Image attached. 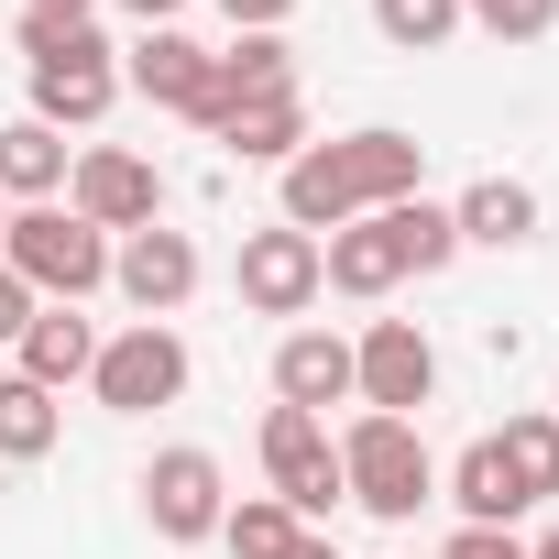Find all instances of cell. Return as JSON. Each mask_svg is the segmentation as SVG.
Wrapping results in <instances>:
<instances>
[{"mask_svg": "<svg viewBox=\"0 0 559 559\" xmlns=\"http://www.w3.org/2000/svg\"><path fill=\"white\" fill-rule=\"evenodd\" d=\"M286 187V230H352V219H373V209H395V198H428V143L417 132H395V121H373V132H330V143H308L297 165H274Z\"/></svg>", "mask_w": 559, "mask_h": 559, "instance_id": "cell-1", "label": "cell"}, {"mask_svg": "<svg viewBox=\"0 0 559 559\" xmlns=\"http://www.w3.org/2000/svg\"><path fill=\"white\" fill-rule=\"evenodd\" d=\"M23 78H34V121L45 132H88L121 99V45L99 23H45L23 12Z\"/></svg>", "mask_w": 559, "mask_h": 559, "instance_id": "cell-2", "label": "cell"}, {"mask_svg": "<svg viewBox=\"0 0 559 559\" xmlns=\"http://www.w3.org/2000/svg\"><path fill=\"white\" fill-rule=\"evenodd\" d=\"M0 263H12L45 308H88V297L110 286V230H88L67 198H45V209H12V230H0Z\"/></svg>", "mask_w": 559, "mask_h": 559, "instance_id": "cell-3", "label": "cell"}, {"mask_svg": "<svg viewBox=\"0 0 559 559\" xmlns=\"http://www.w3.org/2000/svg\"><path fill=\"white\" fill-rule=\"evenodd\" d=\"M341 493L362 515H384V526H417V504H439V461H428L417 417H373L362 406L341 428Z\"/></svg>", "mask_w": 559, "mask_h": 559, "instance_id": "cell-4", "label": "cell"}, {"mask_svg": "<svg viewBox=\"0 0 559 559\" xmlns=\"http://www.w3.org/2000/svg\"><path fill=\"white\" fill-rule=\"evenodd\" d=\"M263 493L286 504L297 526H330L352 493H341V439H330V417H308V406H263Z\"/></svg>", "mask_w": 559, "mask_h": 559, "instance_id": "cell-5", "label": "cell"}, {"mask_svg": "<svg viewBox=\"0 0 559 559\" xmlns=\"http://www.w3.org/2000/svg\"><path fill=\"white\" fill-rule=\"evenodd\" d=\"M187 341L165 330V319H132L121 341H99V362H88V395L110 406V417H154V406H176L187 395Z\"/></svg>", "mask_w": 559, "mask_h": 559, "instance_id": "cell-6", "label": "cell"}, {"mask_svg": "<svg viewBox=\"0 0 559 559\" xmlns=\"http://www.w3.org/2000/svg\"><path fill=\"white\" fill-rule=\"evenodd\" d=\"M67 209H78L88 230L132 241V230L165 219V176H154V154H132V143H88V154L67 165Z\"/></svg>", "mask_w": 559, "mask_h": 559, "instance_id": "cell-7", "label": "cell"}, {"mask_svg": "<svg viewBox=\"0 0 559 559\" xmlns=\"http://www.w3.org/2000/svg\"><path fill=\"white\" fill-rule=\"evenodd\" d=\"M439 395V341L417 330V319H373L362 341H352V406H373V417H417Z\"/></svg>", "mask_w": 559, "mask_h": 559, "instance_id": "cell-8", "label": "cell"}, {"mask_svg": "<svg viewBox=\"0 0 559 559\" xmlns=\"http://www.w3.org/2000/svg\"><path fill=\"white\" fill-rule=\"evenodd\" d=\"M219 515H230V483H219V461H209L198 439H176V450H154V461H143V526H154L165 548L219 537Z\"/></svg>", "mask_w": 559, "mask_h": 559, "instance_id": "cell-9", "label": "cell"}, {"mask_svg": "<svg viewBox=\"0 0 559 559\" xmlns=\"http://www.w3.org/2000/svg\"><path fill=\"white\" fill-rule=\"evenodd\" d=\"M230 286H241V308H252V319H308V308L330 297V286H319V241H308V230H286V219L241 230Z\"/></svg>", "mask_w": 559, "mask_h": 559, "instance_id": "cell-10", "label": "cell"}, {"mask_svg": "<svg viewBox=\"0 0 559 559\" xmlns=\"http://www.w3.org/2000/svg\"><path fill=\"white\" fill-rule=\"evenodd\" d=\"M110 286H121L143 319H176V308L198 297V241H187V230H165V219H154V230H132V241H110Z\"/></svg>", "mask_w": 559, "mask_h": 559, "instance_id": "cell-11", "label": "cell"}, {"mask_svg": "<svg viewBox=\"0 0 559 559\" xmlns=\"http://www.w3.org/2000/svg\"><path fill=\"white\" fill-rule=\"evenodd\" d=\"M252 99H297V56H286V34H230V45L209 56V110H198V132H219V121L252 110Z\"/></svg>", "mask_w": 559, "mask_h": 559, "instance_id": "cell-12", "label": "cell"}, {"mask_svg": "<svg viewBox=\"0 0 559 559\" xmlns=\"http://www.w3.org/2000/svg\"><path fill=\"white\" fill-rule=\"evenodd\" d=\"M121 88L132 99H154V110H176V121H198L209 110V45L198 34H132V56H121Z\"/></svg>", "mask_w": 559, "mask_h": 559, "instance_id": "cell-13", "label": "cell"}, {"mask_svg": "<svg viewBox=\"0 0 559 559\" xmlns=\"http://www.w3.org/2000/svg\"><path fill=\"white\" fill-rule=\"evenodd\" d=\"M319 286H330V297H352V308H373V297H395V286H406V252H395L384 209L319 241Z\"/></svg>", "mask_w": 559, "mask_h": 559, "instance_id": "cell-14", "label": "cell"}, {"mask_svg": "<svg viewBox=\"0 0 559 559\" xmlns=\"http://www.w3.org/2000/svg\"><path fill=\"white\" fill-rule=\"evenodd\" d=\"M274 406H308V417L352 406V341L341 330H286L274 341Z\"/></svg>", "mask_w": 559, "mask_h": 559, "instance_id": "cell-15", "label": "cell"}, {"mask_svg": "<svg viewBox=\"0 0 559 559\" xmlns=\"http://www.w3.org/2000/svg\"><path fill=\"white\" fill-rule=\"evenodd\" d=\"M450 230H461V252H526L537 241V187L526 176H472L450 198Z\"/></svg>", "mask_w": 559, "mask_h": 559, "instance_id": "cell-16", "label": "cell"}, {"mask_svg": "<svg viewBox=\"0 0 559 559\" xmlns=\"http://www.w3.org/2000/svg\"><path fill=\"white\" fill-rule=\"evenodd\" d=\"M88 362H99V330H88L78 308H34V330L12 341V373H23V384H45V395L88 384Z\"/></svg>", "mask_w": 559, "mask_h": 559, "instance_id": "cell-17", "label": "cell"}, {"mask_svg": "<svg viewBox=\"0 0 559 559\" xmlns=\"http://www.w3.org/2000/svg\"><path fill=\"white\" fill-rule=\"evenodd\" d=\"M439 493L461 504V526H515V515H526V483H515L504 439H472V450L439 472Z\"/></svg>", "mask_w": 559, "mask_h": 559, "instance_id": "cell-18", "label": "cell"}, {"mask_svg": "<svg viewBox=\"0 0 559 559\" xmlns=\"http://www.w3.org/2000/svg\"><path fill=\"white\" fill-rule=\"evenodd\" d=\"M67 132H45L34 110L23 121H0V198H12V209H45V198H67Z\"/></svg>", "mask_w": 559, "mask_h": 559, "instance_id": "cell-19", "label": "cell"}, {"mask_svg": "<svg viewBox=\"0 0 559 559\" xmlns=\"http://www.w3.org/2000/svg\"><path fill=\"white\" fill-rule=\"evenodd\" d=\"M219 154L230 165H297L308 154V99H252L219 121Z\"/></svg>", "mask_w": 559, "mask_h": 559, "instance_id": "cell-20", "label": "cell"}, {"mask_svg": "<svg viewBox=\"0 0 559 559\" xmlns=\"http://www.w3.org/2000/svg\"><path fill=\"white\" fill-rule=\"evenodd\" d=\"M56 439H67V406L23 373H0V461H45Z\"/></svg>", "mask_w": 559, "mask_h": 559, "instance_id": "cell-21", "label": "cell"}, {"mask_svg": "<svg viewBox=\"0 0 559 559\" xmlns=\"http://www.w3.org/2000/svg\"><path fill=\"white\" fill-rule=\"evenodd\" d=\"M384 230H395L406 274H450V263H461V230H450V198H395V209H384Z\"/></svg>", "mask_w": 559, "mask_h": 559, "instance_id": "cell-22", "label": "cell"}, {"mask_svg": "<svg viewBox=\"0 0 559 559\" xmlns=\"http://www.w3.org/2000/svg\"><path fill=\"white\" fill-rule=\"evenodd\" d=\"M297 537H308V526H297L286 504H274V493H241V504L219 515V548H230V559H286Z\"/></svg>", "mask_w": 559, "mask_h": 559, "instance_id": "cell-23", "label": "cell"}, {"mask_svg": "<svg viewBox=\"0 0 559 559\" xmlns=\"http://www.w3.org/2000/svg\"><path fill=\"white\" fill-rule=\"evenodd\" d=\"M373 34H384L395 56H439V45L461 34V0H373Z\"/></svg>", "mask_w": 559, "mask_h": 559, "instance_id": "cell-24", "label": "cell"}, {"mask_svg": "<svg viewBox=\"0 0 559 559\" xmlns=\"http://www.w3.org/2000/svg\"><path fill=\"white\" fill-rule=\"evenodd\" d=\"M493 439H504V461H515L526 504H548V493H559V417H504Z\"/></svg>", "mask_w": 559, "mask_h": 559, "instance_id": "cell-25", "label": "cell"}, {"mask_svg": "<svg viewBox=\"0 0 559 559\" xmlns=\"http://www.w3.org/2000/svg\"><path fill=\"white\" fill-rule=\"evenodd\" d=\"M461 23H483L493 45H537L559 34V0H461Z\"/></svg>", "mask_w": 559, "mask_h": 559, "instance_id": "cell-26", "label": "cell"}, {"mask_svg": "<svg viewBox=\"0 0 559 559\" xmlns=\"http://www.w3.org/2000/svg\"><path fill=\"white\" fill-rule=\"evenodd\" d=\"M439 559H526V537H515V526H450Z\"/></svg>", "mask_w": 559, "mask_h": 559, "instance_id": "cell-27", "label": "cell"}, {"mask_svg": "<svg viewBox=\"0 0 559 559\" xmlns=\"http://www.w3.org/2000/svg\"><path fill=\"white\" fill-rule=\"evenodd\" d=\"M34 308H45V297L23 286V274H12V263H0V352H12V341L34 330Z\"/></svg>", "mask_w": 559, "mask_h": 559, "instance_id": "cell-28", "label": "cell"}, {"mask_svg": "<svg viewBox=\"0 0 559 559\" xmlns=\"http://www.w3.org/2000/svg\"><path fill=\"white\" fill-rule=\"evenodd\" d=\"M219 12H230V34H286L297 0H219Z\"/></svg>", "mask_w": 559, "mask_h": 559, "instance_id": "cell-29", "label": "cell"}, {"mask_svg": "<svg viewBox=\"0 0 559 559\" xmlns=\"http://www.w3.org/2000/svg\"><path fill=\"white\" fill-rule=\"evenodd\" d=\"M121 12H132V23H143V34H165V23H176V12H187V0H121Z\"/></svg>", "mask_w": 559, "mask_h": 559, "instance_id": "cell-30", "label": "cell"}, {"mask_svg": "<svg viewBox=\"0 0 559 559\" xmlns=\"http://www.w3.org/2000/svg\"><path fill=\"white\" fill-rule=\"evenodd\" d=\"M23 12H45V23H88L99 0H23Z\"/></svg>", "mask_w": 559, "mask_h": 559, "instance_id": "cell-31", "label": "cell"}, {"mask_svg": "<svg viewBox=\"0 0 559 559\" xmlns=\"http://www.w3.org/2000/svg\"><path fill=\"white\" fill-rule=\"evenodd\" d=\"M286 559H341V537H319V526H308V537H297Z\"/></svg>", "mask_w": 559, "mask_h": 559, "instance_id": "cell-32", "label": "cell"}, {"mask_svg": "<svg viewBox=\"0 0 559 559\" xmlns=\"http://www.w3.org/2000/svg\"><path fill=\"white\" fill-rule=\"evenodd\" d=\"M526 559H559V526H548V537H526Z\"/></svg>", "mask_w": 559, "mask_h": 559, "instance_id": "cell-33", "label": "cell"}, {"mask_svg": "<svg viewBox=\"0 0 559 559\" xmlns=\"http://www.w3.org/2000/svg\"><path fill=\"white\" fill-rule=\"evenodd\" d=\"M0 230H12V198H0Z\"/></svg>", "mask_w": 559, "mask_h": 559, "instance_id": "cell-34", "label": "cell"}]
</instances>
